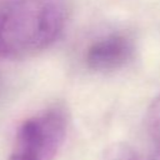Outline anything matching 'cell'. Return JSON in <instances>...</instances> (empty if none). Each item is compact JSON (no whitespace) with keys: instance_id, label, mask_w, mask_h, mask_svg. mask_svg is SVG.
<instances>
[{"instance_id":"1","label":"cell","mask_w":160,"mask_h":160,"mask_svg":"<svg viewBox=\"0 0 160 160\" xmlns=\"http://www.w3.org/2000/svg\"><path fill=\"white\" fill-rule=\"evenodd\" d=\"M64 0H0V60L35 55L60 36Z\"/></svg>"},{"instance_id":"2","label":"cell","mask_w":160,"mask_h":160,"mask_svg":"<svg viewBox=\"0 0 160 160\" xmlns=\"http://www.w3.org/2000/svg\"><path fill=\"white\" fill-rule=\"evenodd\" d=\"M68 124V112L59 105L26 119L16 132L10 160H54L65 141Z\"/></svg>"},{"instance_id":"3","label":"cell","mask_w":160,"mask_h":160,"mask_svg":"<svg viewBox=\"0 0 160 160\" xmlns=\"http://www.w3.org/2000/svg\"><path fill=\"white\" fill-rule=\"evenodd\" d=\"M134 55V42L125 34H110L92 42L86 54V65L95 71L118 70Z\"/></svg>"},{"instance_id":"4","label":"cell","mask_w":160,"mask_h":160,"mask_svg":"<svg viewBox=\"0 0 160 160\" xmlns=\"http://www.w3.org/2000/svg\"><path fill=\"white\" fill-rule=\"evenodd\" d=\"M146 129L155 150L160 151V95H158L150 104L146 112Z\"/></svg>"},{"instance_id":"5","label":"cell","mask_w":160,"mask_h":160,"mask_svg":"<svg viewBox=\"0 0 160 160\" xmlns=\"http://www.w3.org/2000/svg\"><path fill=\"white\" fill-rule=\"evenodd\" d=\"M102 160H139V156L130 145L119 142L105 150Z\"/></svg>"},{"instance_id":"6","label":"cell","mask_w":160,"mask_h":160,"mask_svg":"<svg viewBox=\"0 0 160 160\" xmlns=\"http://www.w3.org/2000/svg\"><path fill=\"white\" fill-rule=\"evenodd\" d=\"M151 160H160V151L155 150V152H154V155H152Z\"/></svg>"}]
</instances>
